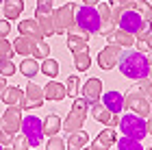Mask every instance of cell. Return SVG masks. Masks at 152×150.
Returning a JSON list of instances; mask_svg holds the SVG:
<instances>
[{
    "instance_id": "obj_1",
    "label": "cell",
    "mask_w": 152,
    "mask_h": 150,
    "mask_svg": "<svg viewBox=\"0 0 152 150\" xmlns=\"http://www.w3.org/2000/svg\"><path fill=\"white\" fill-rule=\"evenodd\" d=\"M117 67L126 78L133 80H143L148 78V59L146 54L139 50H122L120 61H117Z\"/></svg>"
},
{
    "instance_id": "obj_2",
    "label": "cell",
    "mask_w": 152,
    "mask_h": 150,
    "mask_svg": "<svg viewBox=\"0 0 152 150\" xmlns=\"http://www.w3.org/2000/svg\"><path fill=\"white\" fill-rule=\"evenodd\" d=\"M117 128L122 131L124 137H130V139H137V141H141L148 135L146 133V120H143L141 115H137V113L120 115V124H117Z\"/></svg>"
},
{
    "instance_id": "obj_3",
    "label": "cell",
    "mask_w": 152,
    "mask_h": 150,
    "mask_svg": "<svg viewBox=\"0 0 152 150\" xmlns=\"http://www.w3.org/2000/svg\"><path fill=\"white\" fill-rule=\"evenodd\" d=\"M87 113H89V102L83 98V96H80V98H74V105H72L70 113H67V118H65V122H63L61 126H63L67 133L78 131V128L85 124Z\"/></svg>"
},
{
    "instance_id": "obj_4",
    "label": "cell",
    "mask_w": 152,
    "mask_h": 150,
    "mask_svg": "<svg viewBox=\"0 0 152 150\" xmlns=\"http://www.w3.org/2000/svg\"><path fill=\"white\" fill-rule=\"evenodd\" d=\"M124 107L130 109V111L137 113V115H141V118L152 115V100L141 89H130L126 96H124Z\"/></svg>"
},
{
    "instance_id": "obj_5",
    "label": "cell",
    "mask_w": 152,
    "mask_h": 150,
    "mask_svg": "<svg viewBox=\"0 0 152 150\" xmlns=\"http://www.w3.org/2000/svg\"><path fill=\"white\" fill-rule=\"evenodd\" d=\"M76 7L74 2H65L63 7H59L57 11H52V22H54V35H61V33H67L74 22V15H76Z\"/></svg>"
},
{
    "instance_id": "obj_6",
    "label": "cell",
    "mask_w": 152,
    "mask_h": 150,
    "mask_svg": "<svg viewBox=\"0 0 152 150\" xmlns=\"http://www.w3.org/2000/svg\"><path fill=\"white\" fill-rule=\"evenodd\" d=\"M74 20H76V24L80 26V29H85L89 35H94V33H98V29H100V15H98V11H96V7H78L76 9V15H74Z\"/></svg>"
},
{
    "instance_id": "obj_7",
    "label": "cell",
    "mask_w": 152,
    "mask_h": 150,
    "mask_svg": "<svg viewBox=\"0 0 152 150\" xmlns=\"http://www.w3.org/2000/svg\"><path fill=\"white\" fill-rule=\"evenodd\" d=\"M20 131L26 139H28L31 148H37L44 139V131H41V120L37 115H26L22 118V124H20Z\"/></svg>"
},
{
    "instance_id": "obj_8",
    "label": "cell",
    "mask_w": 152,
    "mask_h": 150,
    "mask_svg": "<svg viewBox=\"0 0 152 150\" xmlns=\"http://www.w3.org/2000/svg\"><path fill=\"white\" fill-rule=\"evenodd\" d=\"M52 2H37L35 9V20L39 24L44 37H52L54 35V22H52Z\"/></svg>"
},
{
    "instance_id": "obj_9",
    "label": "cell",
    "mask_w": 152,
    "mask_h": 150,
    "mask_svg": "<svg viewBox=\"0 0 152 150\" xmlns=\"http://www.w3.org/2000/svg\"><path fill=\"white\" fill-rule=\"evenodd\" d=\"M20 124H22V107L20 105H9V109L4 111L2 120H0V128L13 137V135L20 131Z\"/></svg>"
},
{
    "instance_id": "obj_10",
    "label": "cell",
    "mask_w": 152,
    "mask_h": 150,
    "mask_svg": "<svg viewBox=\"0 0 152 150\" xmlns=\"http://www.w3.org/2000/svg\"><path fill=\"white\" fill-rule=\"evenodd\" d=\"M44 89L37 85V83H31L26 85V89H24V98L22 102H20V107H22V111H31V109H39L41 105H44Z\"/></svg>"
},
{
    "instance_id": "obj_11",
    "label": "cell",
    "mask_w": 152,
    "mask_h": 150,
    "mask_svg": "<svg viewBox=\"0 0 152 150\" xmlns=\"http://www.w3.org/2000/svg\"><path fill=\"white\" fill-rule=\"evenodd\" d=\"M141 24H143V20H141V15H139L135 9H122V13H120V18H117V24H115V26L135 35V33L139 31Z\"/></svg>"
},
{
    "instance_id": "obj_12",
    "label": "cell",
    "mask_w": 152,
    "mask_h": 150,
    "mask_svg": "<svg viewBox=\"0 0 152 150\" xmlns=\"http://www.w3.org/2000/svg\"><path fill=\"white\" fill-rule=\"evenodd\" d=\"M120 54H122V48L115 44H109L107 48H102L98 52V65L102 70H113L117 65V61H120Z\"/></svg>"
},
{
    "instance_id": "obj_13",
    "label": "cell",
    "mask_w": 152,
    "mask_h": 150,
    "mask_svg": "<svg viewBox=\"0 0 152 150\" xmlns=\"http://www.w3.org/2000/svg\"><path fill=\"white\" fill-rule=\"evenodd\" d=\"M107 39H109V44H115V46H120V48H130V46H135V42H137L133 33H126L122 29H113L111 33H107Z\"/></svg>"
},
{
    "instance_id": "obj_14",
    "label": "cell",
    "mask_w": 152,
    "mask_h": 150,
    "mask_svg": "<svg viewBox=\"0 0 152 150\" xmlns=\"http://www.w3.org/2000/svg\"><path fill=\"white\" fill-rule=\"evenodd\" d=\"M115 139H117V131H115V128H111V126H107L104 131L98 133V137L94 139L91 148H94V150H109V148L115 144Z\"/></svg>"
},
{
    "instance_id": "obj_15",
    "label": "cell",
    "mask_w": 152,
    "mask_h": 150,
    "mask_svg": "<svg viewBox=\"0 0 152 150\" xmlns=\"http://www.w3.org/2000/svg\"><path fill=\"white\" fill-rule=\"evenodd\" d=\"M80 96L85 98L87 102L98 100V98L102 96V80H100V78H87V80H85V85H83Z\"/></svg>"
},
{
    "instance_id": "obj_16",
    "label": "cell",
    "mask_w": 152,
    "mask_h": 150,
    "mask_svg": "<svg viewBox=\"0 0 152 150\" xmlns=\"http://www.w3.org/2000/svg\"><path fill=\"white\" fill-rule=\"evenodd\" d=\"M102 105H104L111 113H122L124 111V96L120 91H107L102 94Z\"/></svg>"
},
{
    "instance_id": "obj_17",
    "label": "cell",
    "mask_w": 152,
    "mask_h": 150,
    "mask_svg": "<svg viewBox=\"0 0 152 150\" xmlns=\"http://www.w3.org/2000/svg\"><path fill=\"white\" fill-rule=\"evenodd\" d=\"M18 31H20V35H28L33 39H37V42L44 39V33H41L37 20H22V22L18 24Z\"/></svg>"
},
{
    "instance_id": "obj_18",
    "label": "cell",
    "mask_w": 152,
    "mask_h": 150,
    "mask_svg": "<svg viewBox=\"0 0 152 150\" xmlns=\"http://www.w3.org/2000/svg\"><path fill=\"white\" fill-rule=\"evenodd\" d=\"M44 89V98L46 100H54V102H59V100H63L67 94H65V85H61L57 83V80H50V83H46V87H41Z\"/></svg>"
},
{
    "instance_id": "obj_19",
    "label": "cell",
    "mask_w": 152,
    "mask_h": 150,
    "mask_svg": "<svg viewBox=\"0 0 152 150\" xmlns=\"http://www.w3.org/2000/svg\"><path fill=\"white\" fill-rule=\"evenodd\" d=\"M13 44V50H15V54H22V57H28V54H33V48H35L37 39H33L28 35H20Z\"/></svg>"
},
{
    "instance_id": "obj_20",
    "label": "cell",
    "mask_w": 152,
    "mask_h": 150,
    "mask_svg": "<svg viewBox=\"0 0 152 150\" xmlns=\"http://www.w3.org/2000/svg\"><path fill=\"white\" fill-rule=\"evenodd\" d=\"M4 4V20H18L24 11V0H2Z\"/></svg>"
},
{
    "instance_id": "obj_21",
    "label": "cell",
    "mask_w": 152,
    "mask_h": 150,
    "mask_svg": "<svg viewBox=\"0 0 152 150\" xmlns=\"http://www.w3.org/2000/svg\"><path fill=\"white\" fill-rule=\"evenodd\" d=\"M87 141H89V135L85 131H80V128L78 131H72L70 137H67V141H65V150H80Z\"/></svg>"
},
{
    "instance_id": "obj_22",
    "label": "cell",
    "mask_w": 152,
    "mask_h": 150,
    "mask_svg": "<svg viewBox=\"0 0 152 150\" xmlns=\"http://www.w3.org/2000/svg\"><path fill=\"white\" fill-rule=\"evenodd\" d=\"M61 118L59 115H54V113H50V115H46V120L41 122V131H44V135H48V137H52V135H59V131H61Z\"/></svg>"
},
{
    "instance_id": "obj_23",
    "label": "cell",
    "mask_w": 152,
    "mask_h": 150,
    "mask_svg": "<svg viewBox=\"0 0 152 150\" xmlns=\"http://www.w3.org/2000/svg\"><path fill=\"white\" fill-rule=\"evenodd\" d=\"M89 105H91V109H89V111H91V118L109 126V120H111V111H109V109L102 105V102H98V100L89 102Z\"/></svg>"
},
{
    "instance_id": "obj_24",
    "label": "cell",
    "mask_w": 152,
    "mask_h": 150,
    "mask_svg": "<svg viewBox=\"0 0 152 150\" xmlns=\"http://www.w3.org/2000/svg\"><path fill=\"white\" fill-rule=\"evenodd\" d=\"M67 48H70L72 54H76V52H87L89 50V39L80 37V35H70V33H67Z\"/></svg>"
},
{
    "instance_id": "obj_25",
    "label": "cell",
    "mask_w": 152,
    "mask_h": 150,
    "mask_svg": "<svg viewBox=\"0 0 152 150\" xmlns=\"http://www.w3.org/2000/svg\"><path fill=\"white\" fill-rule=\"evenodd\" d=\"M0 98H2L4 105H20L22 98H24V94H22L20 87H4L2 94H0Z\"/></svg>"
},
{
    "instance_id": "obj_26",
    "label": "cell",
    "mask_w": 152,
    "mask_h": 150,
    "mask_svg": "<svg viewBox=\"0 0 152 150\" xmlns=\"http://www.w3.org/2000/svg\"><path fill=\"white\" fill-rule=\"evenodd\" d=\"M20 72H22L26 78H33L39 72V61L35 57H26L22 63H20Z\"/></svg>"
},
{
    "instance_id": "obj_27",
    "label": "cell",
    "mask_w": 152,
    "mask_h": 150,
    "mask_svg": "<svg viewBox=\"0 0 152 150\" xmlns=\"http://www.w3.org/2000/svg\"><path fill=\"white\" fill-rule=\"evenodd\" d=\"M133 9L141 15L143 22H152V4L150 2H146V0H135Z\"/></svg>"
},
{
    "instance_id": "obj_28",
    "label": "cell",
    "mask_w": 152,
    "mask_h": 150,
    "mask_svg": "<svg viewBox=\"0 0 152 150\" xmlns=\"http://www.w3.org/2000/svg\"><path fill=\"white\" fill-rule=\"evenodd\" d=\"M39 70L46 74L48 78H54L59 74V63L54 59H50V57H46V59H41V65H39Z\"/></svg>"
},
{
    "instance_id": "obj_29",
    "label": "cell",
    "mask_w": 152,
    "mask_h": 150,
    "mask_svg": "<svg viewBox=\"0 0 152 150\" xmlns=\"http://www.w3.org/2000/svg\"><path fill=\"white\" fill-rule=\"evenodd\" d=\"M115 146L120 148V150H146L141 141H137V139H130V137H124V135H122L120 139H115Z\"/></svg>"
},
{
    "instance_id": "obj_30",
    "label": "cell",
    "mask_w": 152,
    "mask_h": 150,
    "mask_svg": "<svg viewBox=\"0 0 152 150\" xmlns=\"http://www.w3.org/2000/svg\"><path fill=\"white\" fill-rule=\"evenodd\" d=\"M78 89H80V78L76 74H70L65 80V94L70 98H78Z\"/></svg>"
},
{
    "instance_id": "obj_31",
    "label": "cell",
    "mask_w": 152,
    "mask_h": 150,
    "mask_svg": "<svg viewBox=\"0 0 152 150\" xmlns=\"http://www.w3.org/2000/svg\"><path fill=\"white\" fill-rule=\"evenodd\" d=\"M89 65H91V57H89V52H76L74 54V67L78 72H87Z\"/></svg>"
},
{
    "instance_id": "obj_32",
    "label": "cell",
    "mask_w": 152,
    "mask_h": 150,
    "mask_svg": "<svg viewBox=\"0 0 152 150\" xmlns=\"http://www.w3.org/2000/svg\"><path fill=\"white\" fill-rule=\"evenodd\" d=\"M13 54H15L13 44L7 37H0V61H2V59H13Z\"/></svg>"
},
{
    "instance_id": "obj_33",
    "label": "cell",
    "mask_w": 152,
    "mask_h": 150,
    "mask_svg": "<svg viewBox=\"0 0 152 150\" xmlns=\"http://www.w3.org/2000/svg\"><path fill=\"white\" fill-rule=\"evenodd\" d=\"M33 57H35L37 61L46 59V57H50V46H48L44 39H41V42H37V44H35V48H33Z\"/></svg>"
},
{
    "instance_id": "obj_34",
    "label": "cell",
    "mask_w": 152,
    "mask_h": 150,
    "mask_svg": "<svg viewBox=\"0 0 152 150\" xmlns=\"http://www.w3.org/2000/svg\"><path fill=\"white\" fill-rule=\"evenodd\" d=\"M96 11H98V15H100L102 22H111V4H109V2H98V4H96Z\"/></svg>"
},
{
    "instance_id": "obj_35",
    "label": "cell",
    "mask_w": 152,
    "mask_h": 150,
    "mask_svg": "<svg viewBox=\"0 0 152 150\" xmlns=\"http://www.w3.org/2000/svg\"><path fill=\"white\" fill-rule=\"evenodd\" d=\"M11 148L13 150H28L31 148V144H28V139L24 137V135H13V139H11Z\"/></svg>"
},
{
    "instance_id": "obj_36",
    "label": "cell",
    "mask_w": 152,
    "mask_h": 150,
    "mask_svg": "<svg viewBox=\"0 0 152 150\" xmlns=\"http://www.w3.org/2000/svg\"><path fill=\"white\" fill-rule=\"evenodd\" d=\"M15 72H18V67L13 65L11 59H2V61H0V74H2V76L9 78V76H13Z\"/></svg>"
},
{
    "instance_id": "obj_37",
    "label": "cell",
    "mask_w": 152,
    "mask_h": 150,
    "mask_svg": "<svg viewBox=\"0 0 152 150\" xmlns=\"http://www.w3.org/2000/svg\"><path fill=\"white\" fill-rule=\"evenodd\" d=\"M46 150H65V139L59 137V135H52L46 144Z\"/></svg>"
},
{
    "instance_id": "obj_38",
    "label": "cell",
    "mask_w": 152,
    "mask_h": 150,
    "mask_svg": "<svg viewBox=\"0 0 152 150\" xmlns=\"http://www.w3.org/2000/svg\"><path fill=\"white\" fill-rule=\"evenodd\" d=\"M150 33H152V24H150V22H143V24L139 26V31L135 33V39H146Z\"/></svg>"
},
{
    "instance_id": "obj_39",
    "label": "cell",
    "mask_w": 152,
    "mask_h": 150,
    "mask_svg": "<svg viewBox=\"0 0 152 150\" xmlns=\"http://www.w3.org/2000/svg\"><path fill=\"white\" fill-rule=\"evenodd\" d=\"M139 89L143 91V94H146V96L152 100V78H143L141 80V87H139Z\"/></svg>"
},
{
    "instance_id": "obj_40",
    "label": "cell",
    "mask_w": 152,
    "mask_h": 150,
    "mask_svg": "<svg viewBox=\"0 0 152 150\" xmlns=\"http://www.w3.org/2000/svg\"><path fill=\"white\" fill-rule=\"evenodd\" d=\"M9 31H11L9 20H0V37H7V35H9Z\"/></svg>"
},
{
    "instance_id": "obj_41",
    "label": "cell",
    "mask_w": 152,
    "mask_h": 150,
    "mask_svg": "<svg viewBox=\"0 0 152 150\" xmlns=\"http://www.w3.org/2000/svg\"><path fill=\"white\" fill-rule=\"evenodd\" d=\"M115 29V26L111 24V22H100V29H98V33L100 35H107V33H111Z\"/></svg>"
},
{
    "instance_id": "obj_42",
    "label": "cell",
    "mask_w": 152,
    "mask_h": 150,
    "mask_svg": "<svg viewBox=\"0 0 152 150\" xmlns=\"http://www.w3.org/2000/svg\"><path fill=\"white\" fill-rule=\"evenodd\" d=\"M135 46H137V50H139V52H143V54H146V52H150V50H148V44L143 42V39H137V42H135Z\"/></svg>"
},
{
    "instance_id": "obj_43",
    "label": "cell",
    "mask_w": 152,
    "mask_h": 150,
    "mask_svg": "<svg viewBox=\"0 0 152 150\" xmlns=\"http://www.w3.org/2000/svg\"><path fill=\"white\" fill-rule=\"evenodd\" d=\"M117 124H120V113H111V120H109V126H111V128H117Z\"/></svg>"
},
{
    "instance_id": "obj_44",
    "label": "cell",
    "mask_w": 152,
    "mask_h": 150,
    "mask_svg": "<svg viewBox=\"0 0 152 150\" xmlns=\"http://www.w3.org/2000/svg\"><path fill=\"white\" fill-rule=\"evenodd\" d=\"M146 133L152 135V115H148V118H146Z\"/></svg>"
},
{
    "instance_id": "obj_45",
    "label": "cell",
    "mask_w": 152,
    "mask_h": 150,
    "mask_svg": "<svg viewBox=\"0 0 152 150\" xmlns=\"http://www.w3.org/2000/svg\"><path fill=\"white\" fill-rule=\"evenodd\" d=\"M4 87H7V76H2V74H0V94H2Z\"/></svg>"
},
{
    "instance_id": "obj_46",
    "label": "cell",
    "mask_w": 152,
    "mask_h": 150,
    "mask_svg": "<svg viewBox=\"0 0 152 150\" xmlns=\"http://www.w3.org/2000/svg\"><path fill=\"white\" fill-rule=\"evenodd\" d=\"M143 42H146V44H148V50L152 52V33H150V35H148L146 39H143Z\"/></svg>"
},
{
    "instance_id": "obj_47",
    "label": "cell",
    "mask_w": 152,
    "mask_h": 150,
    "mask_svg": "<svg viewBox=\"0 0 152 150\" xmlns=\"http://www.w3.org/2000/svg\"><path fill=\"white\" fill-rule=\"evenodd\" d=\"M83 2H85L87 7H96V4H98V2H100V0H83Z\"/></svg>"
},
{
    "instance_id": "obj_48",
    "label": "cell",
    "mask_w": 152,
    "mask_h": 150,
    "mask_svg": "<svg viewBox=\"0 0 152 150\" xmlns=\"http://www.w3.org/2000/svg\"><path fill=\"white\" fill-rule=\"evenodd\" d=\"M2 150H13V148L11 146H2Z\"/></svg>"
},
{
    "instance_id": "obj_49",
    "label": "cell",
    "mask_w": 152,
    "mask_h": 150,
    "mask_svg": "<svg viewBox=\"0 0 152 150\" xmlns=\"http://www.w3.org/2000/svg\"><path fill=\"white\" fill-rule=\"evenodd\" d=\"M37 2H52V0H37Z\"/></svg>"
},
{
    "instance_id": "obj_50",
    "label": "cell",
    "mask_w": 152,
    "mask_h": 150,
    "mask_svg": "<svg viewBox=\"0 0 152 150\" xmlns=\"http://www.w3.org/2000/svg\"><path fill=\"white\" fill-rule=\"evenodd\" d=\"M80 150H94V148H85V146H83V148H80Z\"/></svg>"
},
{
    "instance_id": "obj_51",
    "label": "cell",
    "mask_w": 152,
    "mask_h": 150,
    "mask_svg": "<svg viewBox=\"0 0 152 150\" xmlns=\"http://www.w3.org/2000/svg\"><path fill=\"white\" fill-rule=\"evenodd\" d=\"M107 2H113V0H107Z\"/></svg>"
},
{
    "instance_id": "obj_52",
    "label": "cell",
    "mask_w": 152,
    "mask_h": 150,
    "mask_svg": "<svg viewBox=\"0 0 152 150\" xmlns=\"http://www.w3.org/2000/svg\"><path fill=\"white\" fill-rule=\"evenodd\" d=\"M0 150H2V144H0Z\"/></svg>"
},
{
    "instance_id": "obj_53",
    "label": "cell",
    "mask_w": 152,
    "mask_h": 150,
    "mask_svg": "<svg viewBox=\"0 0 152 150\" xmlns=\"http://www.w3.org/2000/svg\"><path fill=\"white\" fill-rule=\"evenodd\" d=\"M146 150H152V148H146Z\"/></svg>"
},
{
    "instance_id": "obj_54",
    "label": "cell",
    "mask_w": 152,
    "mask_h": 150,
    "mask_svg": "<svg viewBox=\"0 0 152 150\" xmlns=\"http://www.w3.org/2000/svg\"><path fill=\"white\" fill-rule=\"evenodd\" d=\"M0 4H2V0H0Z\"/></svg>"
},
{
    "instance_id": "obj_55",
    "label": "cell",
    "mask_w": 152,
    "mask_h": 150,
    "mask_svg": "<svg viewBox=\"0 0 152 150\" xmlns=\"http://www.w3.org/2000/svg\"><path fill=\"white\" fill-rule=\"evenodd\" d=\"M130 2H135V0H130Z\"/></svg>"
},
{
    "instance_id": "obj_56",
    "label": "cell",
    "mask_w": 152,
    "mask_h": 150,
    "mask_svg": "<svg viewBox=\"0 0 152 150\" xmlns=\"http://www.w3.org/2000/svg\"><path fill=\"white\" fill-rule=\"evenodd\" d=\"M28 150H33V148H28Z\"/></svg>"
}]
</instances>
